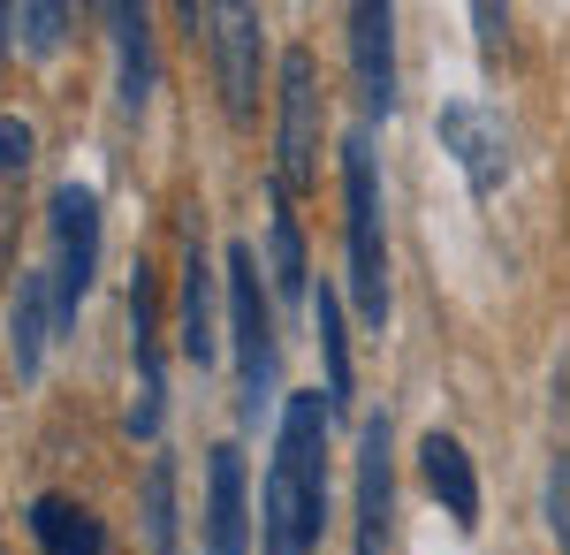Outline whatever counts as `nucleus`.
I'll return each mask as SVG.
<instances>
[{
  "instance_id": "f257e3e1",
  "label": "nucleus",
  "mask_w": 570,
  "mask_h": 555,
  "mask_svg": "<svg viewBox=\"0 0 570 555\" xmlns=\"http://www.w3.org/2000/svg\"><path fill=\"white\" fill-rule=\"evenodd\" d=\"M327 427H335V403L320 388L282 396L274 457L259 479V555L320 548V533H327Z\"/></svg>"
},
{
  "instance_id": "f03ea898",
  "label": "nucleus",
  "mask_w": 570,
  "mask_h": 555,
  "mask_svg": "<svg viewBox=\"0 0 570 555\" xmlns=\"http://www.w3.org/2000/svg\"><path fill=\"white\" fill-rule=\"evenodd\" d=\"M343 282L357 298V320L381 335L395 312L389 290V206H381V160H373V129L357 123L343 137Z\"/></svg>"
},
{
  "instance_id": "7ed1b4c3",
  "label": "nucleus",
  "mask_w": 570,
  "mask_h": 555,
  "mask_svg": "<svg viewBox=\"0 0 570 555\" xmlns=\"http://www.w3.org/2000/svg\"><path fill=\"white\" fill-rule=\"evenodd\" d=\"M220 282H228V350H236V419L259 427L274 403V373H282V335H274V290L252 244L220 252Z\"/></svg>"
},
{
  "instance_id": "20e7f679",
  "label": "nucleus",
  "mask_w": 570,
  "mask_h": 555,
  "mask_svg": "<svg viewBox=\"0 0 570 555\" xmlns=\"http://www.w3.org/2000/svg\"><path fill=\"white\" fill-rule=\"evenodd\" d=\"M183 23L206 39L220 115H228V123H252V107H259V77H266V16L252 8V0H190Z\"/></svg>"
},
{
  "instance_id": "39448f33",
  "label": "nucleus",
  "mask_w": 570,
  "mask_h": 555,
  "mask_svg": "<svg viewBox=\"0 0 570 555\" xmlns=\"http://www.w3.org/2000/svg\"><path fill=\"white\" fill-rule=\"evenodd\" d=\"M320 123H327L320 61L312 46H289L274 69V198H297L320 183Z\"/></svg>"
},
{
  "instance_id": "423d86ee",
  "label": "nucleus",
  "mask_w": 570,
  "mask_h": 555,
  "mask_svg": "<svg viewBox=\"0 0 570 555\" xmlns=\"http://www.w3.org/2000/svg\"><path fill=\"white\" fill-rule=\"evenodd\" d=\"M46 274H53V320L61 328H77V312H85L91 282H99V191L91 183H53V198H46Z\"/></svg>"
},
{
  "instance_id": "0eeeda50",
  "label": "nucleus",
  "mask_w": 570,
  "mask_h": 555,
  "mask_svg": "<svg viewBox=\"0 0 570 555\" xmlns=\"http://www.w3.org/2000/svg\"><path fill=\"white\" fill-rule=\"evenodd\" d=\"M130 434L153 441L160 419H168V366H160V274L137 259L130 266Z\"/></svg>"
},
{
  "instance_id": "6e6552de",
  "label": "nucleus",
  "mask_w": 570,
  "mask_h": 555,
  "mask_svg": "<svg viewBox=\"0 0 570 555\" xmlns=\"http://www.w3.org/2000/svg\"><path fill=\"white\" fill-rule=\"evenodd\" d=\"M434 137H441V153L464 168L472 198H494V191L510 183V129H502L494 107H480V99H449V107L434 115Z\"/></svg>"
},
{
  "instance_id": "1a4fd4ad",
  "label": "nucleus",
  "mask_w": 570,
  "mask_h": 555,
  "mask_svg": "<svg viewBox=\"0 0 570 555\" xmlns=\"http://www.w3.org/2000/svg\"><path fill=\"white\" fill-rule=\"evenodd\" d=\"M395 510V457H389V411L357 419V487H351V555H389Z\"/></svg>"
},
{
  "instance_id": "9d476101",
  "label": "nucleus",
  "mask_w": 570,
  "mask_h": 555,
  "mask_svg": "<svg viewBox=\"0 0 570 555\" xmlns=\"http://www.w3.org/2000/svg\"><path fill=\"white\" fill-rule=\"evenodd\" d=\"M252 479H244V449L236 441H214L206 449V517H198V541L206 555H252Z\"/></svg>"
},
{
  "instance_id": "9b49d317",
  "label": "nucleus",
  "mask_w": 570,
  "mask_h": 555,
  "mask_svg": "<svg viewBox=\"0 0 570 555\" xmlns=\"http://www.w3.org/2000/svg\"><path fill=\"white\" fill-rule=\"evenodd\" d=\"M214 298H228V282L214 274V259L198 244V228L183 236V282H176V350L198 366V373H214L220 366V312Z\"/></svg>"
},
{
  "instance_id": "f8f14e48",
  "label": "nucleus",
  "mask_w": 570,
  "mask_h": 555,
  "mask_svg": "<svg viewBox=\"0 0 570 555\" xmlns=\"http://www.w3.org/2000/svg\"><path fill=\"white\" fill-rule=\"evenodd\" d=\"M351 85L365 123H389L395 115V8L389 0H357L351 16Z\"/></svg>"
},
{
  "instance_id": "ddd939ff",
  "label": "nucleus",
  "mask_w": 570,
  "mask_h": 555,
  "mask_svg": "<svg viewBox=\"0 0 570 555\" xmlns=\"http://www.w3.org/2000/svg\"><path fill=\"white\" fill-rule=\"evenodd\" d=\"M419 479H426V495L441 503V517L456 525V533H480V471H472V449L456 441V434H426L419 441Z\"/></svg>"
},
{
  "instance_id": "4468645a",
  "label": "nucleus",
  "mask_w": 570,
  "mask_h": 555,
  "mask_svg": "<svg viewBox=\"0 0 570 555\" xmlns=\"http://www.w3.org/2000/svg\"><path fill=\"white\" fill-rule=\"evenodd\" d=\"M53 335H61V320H53V274L46 266H23L16 274V298H8V366H16V381H39Z\"/></svg>"
},
{
  "instance_id": "2eb2a0df",
  "label": "nucleus",
  "mask_w": 570,
  "mask_h": 555,
  "mask_svg": "<svg viewBox=\"0 0 570 555\" xmlns=\"http://www.w3.org/2000/svg\"><path fill=\"white\" fill-rule=\"evenodd\" d=\"M99 23L115 39V99H122V115H137L153 99V16L137 0H107Z\"/></svg>"
},
{
  "instance_id": "dca6fc26",
  "label": "nucleus",
  "mask_w": 570,
  "mask_h": 555,
  "mask_svg": "<svg viewBox=\"0 0 570 555\" xmlns=\"http://www.w3.org/2000/svg\"><path fill=\"white\" fill-rule=\"evenodd\" d=\"M23 525H31L39 555H107V525H99V510L77 503V495H39Z\"/></svg>"
},
{
  "instance_id": "f3484780",
  "label": "nucleus",
  "mask_w": 570,
  "mask_h": 555,
  "mask_svg": "<svg viewBox=\"0 0 570 555\" xmlns=\"http://www.w3.org/2000/svg\"><path fill=\"white\" fill-rule=\"evenodd\" d=\"M266 290L312 312V259H305V228L289 214V198H274V221H266Z\"/></svg>"
},
{
  "instance_id": "a211bd4d",
  "label": "nucleus",
  "mask_w": 570,
  "mask_h": 555,
  "mask_svg": "<svg viewBox=\"0 0 570 555\" xmlns=\"http://www.w3.org/2000/svg\"><path fill=\"white\" fill-rule=\"evenodd\" d=\"M548 533L570 555V366H556V403H548Z\"/></svg>"
},
{
  "instance_id": "6ab92c4d",
  "label": "nucleus",
  "mask_w": 570,
  "mask_h": 555,
  "mask_svg": "<svg viewBox=\"0 0 570 555\" xmlns=\"http://www.w3.org/2000/svg\"><path fill=\"white\" fill-rule=\"evenodd\" d=\"M312 335H320V358H327V403L343 419L351 411V335H343V298H335L327 274L312 282Z\"/></svg>"
},
{
  "instance_id": "aec40b11",
  "label": "nucleus",
  "mask_w": 570,
  "mask_h": 555,
  "mask_svg": "<svg viewBox=\"0 0 570 555\" xmlns=\"http://www.w3.org/2000/svg\"><path fill=\"white\" fill-rule=\"evenodd\" d=\"M0 31L16 53H61V39L77 31V8H61V0H16V8H0Z\"/></svg>"
},
{
  "instance_id": "412c9836",
  "label": "nucleus",
  "mask_w": 570,
  "mask_h": 555,
  "mask_svg": "<svg viewBox=\"0 0 570 555\" xmlns=\"http://www.w3.org/2000/svg\"><path fill=\"white\" fill-rule=\"evenodd\" d=\"M137 510H145V541H153V555H176V457H153V465H145Z\"/></svg>"
},
{
  "instance_id": "4be33fe9",
  "label": "nucleus",
  "mask_w": 570,
  "mask_h": 555,
  "mask_svg": "<svg viewBox=\"0 0 570 555\" xmlns=\"http://www.w3.org/2000/svg\"><path fill=\"white\" fill-rule=\"evenodd\" d=\"M31 153H39V129L23 123V115H0V183H16V175L31 168Z\"/></svg>"
},
{
  "instance_id": "5701e85b",
  "label": "nucleus",
  "mask_w": 570,
  "mask_h": 555,
  "mask_svg": "<svg viewBox=\"0 0 570 555\" xmlns=\"http://www.w3.org/2000/svg\"><path fill=\"white\" fill-rule=\"evenodd\" d=\"M0 61H8V31H0Z\"/></svg>"
},
{
  "instance_id": "b1692460",
  "label": "nucleus",
  "mask_w": 570,
  "mask_h": 555,
  "mask_svg": "<svg viewBox=\"0 0 570 555\" xmlns=\"http://www.w3.org/2000/svg\"><path fill=\"white\" fill-rule=\"evenodd\" d=\"M0 555H8V541H0Z\"/></svg>"
}]
</instances>
